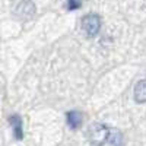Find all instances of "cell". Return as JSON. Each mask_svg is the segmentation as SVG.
<instances>
[{
    "label": "cell",
    "mask_w": 146,
    "mask_h": 146,
    "mask_svg": "<svg viewBox=\"0 0 146 146\" xmlns=\"http://www.w3.org/2000/svg\"><path fill=\"white\" fill-rule=\"evenodd\" d=\"M66 120H67V124L72 130H78L83 123V115L80 111H69L66 114Z\"/></svg>",
    "instance_id": "4"
},
{
    "label": "cell",
    "mask_w": 146,
    "mask_h": 146,
    "mask_svg": "<svg viewBox=\"0 0 146 146\" xmlns=\"http://www.w3.org/2000/svg\"><path fill=\"white\" fill-rule=\"evenodd\" d=\"M82 6V0H67V9L69 10H76Z\"/></svg>",
    "instance_id": "8"
},
{
    "label": "cell",
    "mask_w": 146,
    "mask_h": 146,
    "mask_svg": "<svg viewBox=\"0 0 146 146\" xmlns=\"http://www.w3.org/2000/svg\"><path fill=\"white\" fill-rule=\"evenodd\" d=\"M121 140H123V136L117 129H110V136H108V142L114 145V146H120Z\"/></svg>",
    "instance_id": "7"
},
{
    "label": "cell",
    "mask_w": 146,
    "mask_h": 146,
    "mask_svg": "<svg viewBox=\"0 0 146 146\" xmlns=\"http://www.w3.org/2000/svg\"><path fill=\"white\" fill-rule=\"evenodd\" d=\"M86 136L92 146H102L105 145V142H108L110 129L104 123H92L88 127Z\"/></svg>",
    "instance_id": "1"
},
{
    "label": "cell",
    "mask_w": 146,
    "mask_h": 146,
    "mask_svg": "<svg viewBox=\"0 0 146 146\" xmlns=\"http://www.w3.org/2000/svg\"><path fill=\"white\" fill-rule=\"evenodd\" d=\"M82 28L89 36H95L100 32V28H101V18L95 13H89L86 16H83Z\"/></svg>",
    "instance_id": "2"
},
{
    "label": "cell",
    "mask_w": 146,
    "mask_h": 146,
    "mask_svg": "<svg viewBox=\"0 0 146 146\" xmlns=\"http://www.w3.org/2000/svg\"><path fill=\"white\" fill-rule=\"evenodd\" d=\"M16 13L22 18H31L35 13V5L32 0H22L16 7Z\"/></svg>",
    "instance_id": "3"
},
{
    "label": "cell",
    "mask_w": 146,
    "mask_h": 146,
    "mask_svg": "<svg viewBox=\"0 0 146 146\" xmlns=\"http://www.w3.org/2000/svg\"><path fill=\"white\" fill-rule=\"evenodd\" d=\"M9 123L12 124V129H13V135L18 140L23 139V130H22V118L19 115H10L9 117Z\"/></svg>",
    "instance_id": "5"
},
{
    "label": "cell",
    "mask_w": 146,
    "mask_h": 146,
    "mask_svg": "<svg viewBox=\"0 0 146 146\" xmlns=\"http://www.w3.org/2000/svg\"><path fill=\"white\" fill-rule=\"evenodd\" d=\"M133 95H135L136 102H146V79L136 83Z\"/></svg>",
    "instance_id": "6"
}]
</instances>
